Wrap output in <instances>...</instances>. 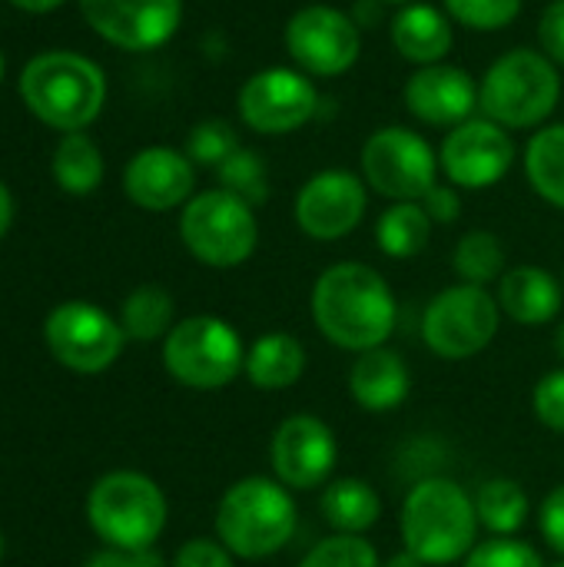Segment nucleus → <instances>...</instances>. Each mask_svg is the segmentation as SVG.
Here are the masks:
<instances>
[{"label": "nucleus", "instance_id": "obj_43", "mask_svg": "<svg viewBox=\"0 0 564 567\" xmlns=\"http://www.w3.org/2000/svg\"><path fill=\"white\" fill-rule=\"evenodd\" d=\"M7 3L17 10H27V13H50V10L63 7L66 0H7Z\"/></svg>", "mask_w": 564, "mask_h": 567}, {"label": "nucleus", "instance_id": "obj_27", "mask_svg": "<svg viewBox=\"0 0 564 567\" xmlns=\"http://www.w3.org/2000/svg\"><path fill=\"white\" fill-rule=\"evenodd\" d=\"M532 512L529 492L515 478H492L475 492V515L492 538H512L525 528Z\"/></svg>", "mask_w": 564, "mask_h": 567}, {"label": "nucleus", "instance_id": "obj_44", "mask_svg": "<svg viewBox=\"0 0 564 567\" xmlns=\"http://www.w3.org/2000/svg\"><path fill=\"white\" fill-rule=\"evenodd\" d=\"M382 567H429L422 558H416L412 551H399V555H392L389 561Z\"/></svg>", "mask_w": 564, "mask_h": 567}, {"label": "nucleus", "instance_id": "obj_32", "mask_svg": "<svg viewBox=\"0 0 564 567\" xmlns=\"http://www.w3.org/2000/svg\"><path fill=\"white\" fill-rule=\"evenodd\" d=\"M239 150V136L233 130L229 120H219V116H209V120H199L189 136H186V156L196 163V166H213L219 169L233 153Z\"/></svg>", "mask_w": 564, "mask_h": 567}, {"label": "nucleus", "instance_id": "obj_29", "mask_svg": "<svg viewBox=\"0 0 564 567\" xmlns=\"http://www.w3.org/2000/svg\"><path fill=\"white\" fill-rule=\"evenodd\" d=\"M173 312L176 302L163 286H136L120 306V326L133 342H156L166 339L170 329L176 326Z\"/></svg>", "mask_w": 564, "mask_h": 567}, {"label": "nucleus", "instance_id": "obj_37", "mask_svg": "<svg viewBox=\"0 0 564 567\" xmlns=\"http://www.w3.org/2000/svg\"><path fill=\"white\" fill-rule=\"evenodd\" d=\"M233 558H236V555H233L223 542L193 538V542H186V545L176 551L173 567H236Z\"/></svg>", "mask_w": 564, "mask_h": 567}, {"label": "nucleus", "instance_id": "obj_42", "mask_svg": "<svg viewBox=\"0 0 564 567\" xmlns=\"http://www.w3.org/2000/svg\"><path fill=\"white\" fill-rule=\"evenodd\" d=\"M10 223H13V196H10L7 183L0 179V239L7 236Z\"/></svg>", "mask_w": 564, "mask_h": 567}, {"label": "nucleus", "instance_id": "obj_35", "mask_svg": "<svg viewBox=\"0 0 564 567\" xmlns=\"http://www.w3.org/2000/svg\"><path fill=\"white\" fill-rule=\"evenodd\" d=\"M465 567H545L542 555L519 538H489L475 545L465 558Z\"/></svg>", "mask_w": 564, "mask_h": 567}, {"label": "nucleus", "instance_id": "obj_49", "mask_svg": "<svg viewBox=\"0 0 564 567\" xmlns=\"http://www.w3.org/2000/svg\"><path fill=\"white\" fill-rule=\"evenodd\" d=\"M552 567H564V561H558V565H552Z\"/></svg>", "mask_w": 564, "mask_h": 567}, {"label": "nucleus", "instance_id": "obj_4", "mask_svg": "<svg viewBox=\"0 0 564 567\" xmlns=\"http://www.w3.org/2000/svg\"><path fill=\"white\" fill-rule=\"evenodd\" d=\"M296 525V498L279 478H239L216 508V538L243 561H263L283 551L293 542Z\"/></svg>", "mask_w": 564, "mask_h": 567}, {"label": "nucleus", "instance_id": "obj_18", "mask_svg": "<svg viewBox=\"0 0 564 567\" xmlns=\"http://www.w3.org/2000/svg\"><path fill=\"white\" fill-rule=\"evenodd\" d=\"M196 163L186 150L173 146H143L130 156L123 169V193L133 206L146 213H170L193 199Z\"/></svg>", "mask_w": 564, "mask_h": 567}, {"label": "nucleus", "instance_id": "obj_41", "mask_svg": "<svg viewBox=\"0 0 564 567\" xmlns=\"http://www.w3.org/2000/svg\"><path fill=\"white\" fill-rule=\"evenodd\" d=\"M422 206H425V213H429V219H432V223H442V226L455 223V219L462 216V196H459V186H452V183H435V186L425 193Z\"/></svg>", "mask_w": 564, "mask_h": 567}, {"label": "nucleus", "instance_id": "obj_47", "mask_svg": "<svg viewBox=\"0 0 564 567\" xmlns=\"http://www.w3.org/2000/svg\"><path fill=\"white\" fill-rule=\"evenodd\" d=\"M382 3H399V7H406V3H412V0H382Z\"/></svg>", "mask_w": 564, "mask_h": 567}, {"label": "nucleus", "instance_id": "obj_15", "mask_svg": "<svg viewBox=\"0 0 564 567\" xmlns=\"http://www.w3.org/2000/svg\"><path fill=\"white\" fill-rule=\"evenodd\" d=\"M369 209V186L352 169H319L296 193V226L316 243L346 239Z\"/></svg>", "mask_w": 564, "mask_h": 567}, {"label": "nucleus", "instance_id": "obj_2", "mask_svg": "<svg viewBox=\"0 0 564 567\" xmlns=\"http://www.w3.org/2000/svg\"><path fill=\"white\" fill-rule=\"evenodd\" d=\"M20 96L43 126L60 133H83L103 113L106 76L83 53L43 50L27 60L20 73Z\"/></svg>", "mask_w": 564, "mask_h": 567}, {"label": "nucleus", "instance_id": "obj_8", "mask_svg": "<svg viewBox=\"0 0 564 567\" xmlns=\"http://www.w3.org/2000/svg\"><path fill=\"white\" fill-rule=\"evenodd\" d=\"M163 365L180 385L216 392L246 369V346L226 319L189 316L163 339Z\"/></svg>", "mask_w": 564, "mask_h": 567}, {"label": "nucleus", "instance_id": "obj_13", "mask_svg": "<svg viewBox=\"0 0 564 567\" xmlns=\"http://www.w3.org/2000/svg\"><path fill=\"white\" fill-rule=\"evenodd\" d=\"M236 110L253 133L289 136L319 113V90L296 66H266L239 86Z\"/></svg>", "mask_w": 564, "mask_h": 567}, {"label": "nucleus", "instance_id": "obj_48", "mask_svg": "<svg viewBox=\"0 0 564 567\" xmlns=\"http://www.w3.org/2000/svg\"><path fill=\"white\" fill-rule=\"evenodd\" d=\"M0 558H3V535H0Z\"/></svg>", "mask_w": 564, "mask_h": 567}, {"label": "nucleus", "instance_id": "obj_21", "mask_svg": "<svg viewBox=\"0 0 564 567\" xmlns=\"http://www.w3.org/2000/svg\"><path fill=\"white\" fill-rule=\"evenodd\" d=\"M412 375L399 352L379 346L369 352H359L349 369V392L359 409L366 412H392L409 399Z\"/></svg>", "mask_w": 564, "mask_h": 567}, {"label": "nucleus", "instance_id": "obj_6", "mask_svg": "<svg viewBox=\"0 0 564 567\" xmlns=\"http://www.w3.org/2000/svg\"><path fill=\"white\" fill-rule=\"evenodd\" d=\"M166 512L163 488L140 472H110L86 495V522L106 548H153Z\"/></svg>", "mask_w": 564, "mask_h": 567}, {"label": "nucleus", "instance_id": "obj_7", "mask_svg": "<svg viewBox=\"0 0 564 567\" xmlns=\"http://www.w3.org/2000/svg\"><path fill=\"white\" fill-rule=\"evenodd\" d=\"M180 239L196 262L236 269L259 246L256 209L223 186L196 193L180 213Z\"/></svg>", "mask_w": 564, "mask_h": 567}, {"label": "nucleus", "instance_id": "obj_20", "mask_svg": "<svg viewBox=\"0 0 564 567\" xmlns=\"http://www.w3.org/2000/svg\"><path fill=\"white\" fill-rule=\"evenodd\" d=\"M452 23L455 20L445 10L412 0L396 10L389 23V37L402 60L416 66H432V63H445V56L452 53V43H455Z\"/></svg>", "mask_w": 564, "mask_h": 567}, {"label": "nucleus", "instance_id": "obj_31", "mask_svg": "<svg viewBox=\"0 0 564 567\" xmlns=\"http://www.w3.org/2000/svg\"><path fill=\"white\" fill-rule=\"evenodd\" d=\"M219 186L236 193L239 199H246L253 209L263 206L269 199V176H266V163L256 150L239 146L219 169Z\"/></svg>", "mask_w": 564, "mask_h": 567}, {"label": "nucleus", "instance_id": "obj_25", "mask_svg": "<svg viewBox=\"0 0 564 567\" xmlns=\"http://www.w3.org/2000/svg\"><path fill=\"white\" fill-rule=\"evenodd\" d=\"M529 186L555 209H564V123L542 126L525 146Z\"/></svg>", "mask_w": 564, "mask_h": 567}, {"label": "nucleus", "instance_id": "obj_17", "mask_svg": "<svg viewBox=\"0 0 564 567\" xmlns=\"http://www.w3.org/2000/svg\"><path fill=\"white\" fill-rule=\"evenodd\" d=\"M273 472L289 492H312L329 485L339 462V442L332 429L316 415H289L269 445Z\"/></svg>", "mask_w": 564, "mask_h": 567}, {"label": "nucleus", "instance_id": "obj_36", "mask_svg": "<svg viewBox=\"0 0 564 567\" xmlns=\"http://www.w3.org/2000/svg\"><path fill=\"white\" fill-rule=\"evenodd\" d=\"M532 409H535V419L552 429V432H562L564 435V369L548 372L535 392H532Z\"/></svg>", "mask_w": 564, "mask_h": 567}, {"label": "nucleus", "instance_id": "obj_34", "mask_svg": "<svg viewBox=\"0 0 564 567\" xmlns=\"http://www.w3.org/2000/svg\"><path fill=\"white\" fill-rule=\"evenodd\" d=\"M299 567H382V561L362 535H332L312 545Z\"/></svg>", "mask_w": 564, "mask_h": 567}, {"label": "nucleus", "instance_id": "obj_1", "mask_svg": "<svg viewBox=\"0 0 564 567\" xmlns=\"http://www.w3.org/2000/svg\"><path fill=\"white\" fill-rule=\"evenodd\" d=\"M309 312L316 329L346 352H369L392 339L399 302L386 276L366 262H336L312 286Z\"/></svg>", "mask_w": 564, "mask_h": 567}, {"label": "nucleus", "instance_id": "obj_3", "mask_svg": "<svg viewBox=\"0 0 564 567\" xmlns=\"http://www.w3.org/2000/svg\"><path fill=\"white\" fill-rule=\"evenodd\" d=\"M406 551L429 567L455 565L479 545L475 498L452 478H422L399 515Z\"/></svg>", "mask_w": 564, "mask_h": 567}, {"label": "nucleus", "instance_id": "obj_39", "mask_svg": "<svg viewBox=\"0 0 564 567\" xmlns=\"http://www.w3.org/2000/svg\"><path fill=\"white\" fill-rule=\"evenodd\" d=\"M539 532L548 542V548H555L564 558V485L548 492V498L539 508Z\"/></svg>", "mask_w": 564, "mask_h": 567}, {"label": "nucleus", "instance_id": "obj_10", "mask_svg": "<svg viewBox=\"0 0 564 567\" xmlns=\"http://www.w3.org/2000/svg\"><path fill=\"white\" fill-rule=\"evenodd\" d=\"M362 179L392 203H422L439 183V153L409 126H382L362 143Z\"/></svg>", "mask_w": 564, "mask_h": 567}, {"label": "nucleus", "instance_id": "obj_16", "mask_svg": "<svg viewBox=\"0 0 564 567\" xmlns=\"http://www.w3.org/2000/svg\"><path fill=\"white\" fill-rule=\"evenodd\" d=\"M86 27L106 43L143 53L163 47L183 23V0H80Z\"/></svg>", "mask_w": 564, "mask_h": 567}, {"label": "nucleus", "instance_id": "obj_22", "mask_svg": "<svg viewBox=\"0 0 564 567\" xmlns=\"http://www.w3.org/2000/svg\"><path fill=\"white\" fill-rule=\"evenodd\" d=\"M499 309L519 326H548L562 312V282L542 266H515L499 279Z\"/></svg>", "mask_w": 564, "mask_h": 567}, {"label": "nucleus", "instance_id": "obj_40", "mask_svg": "<svg viewBox=\"0 0 564 567\" xmlns=\"http://www.w3.org/2000/svg\"><path fill=\"white\" fill-rule=\"evenodd\" d=\"M86 567H170L163 561V555L160 551H153V548H136V551H130V548H103V551H96V555H90L86 558Z\"/></svg>", "mask_w": 564, "mask_h": 567}, {"label": "nucleus", "instance_id": "obj_9", "mask_svg": "<svg viewBox=\"0 0 564 567\" xmlns=\"http://www.w3.org/2000/svg\"><path fill=\"white\" fill-rule=\"evenodd\" d=\"M502 326L499 299L485 286L459 282L442 289L422 319L425 346L445 362H465L492 346Z\"/></svg>", "mask_w": 564, "mask_h": 567}, {"label": "nucleus", "instance_id": "obj_46", "mask_svg": "<svg viewBox=\"0 0 564 567\" xmlns=\"http://www.w3.org/2000/svg\"><path fill=\"white\" fill-rule=\"evenodd\" d=\"M3 73H7V60H3V53H0V83H3Z\"/></svg>", "mask_w": 564, "mask_h": 567}, {"label": "nucleus", "instance_id": "obj_45", "mask_svg": "<svg viewBox=\"0 0 564 567\" xmlns=\"http://www.w3.org/2000/svg\"><path fill=\"white\" fill-rule=\"evenodd\" d=\"M555 352L564 359V322L555 329Z\"/></svg>", "mask_w": 564, "mask_h": 567}, {"label": "nucleus", "instance_id": "obj_19", "mask_svg": "<svg viewBox=\"0 0 564 567\" xmlns=\"http://www.w3.org/2000/svg\"><path fill=\"white\" fill-rule=\"evenodd\" d=\"M409 113L425 126L452 130L475 116L479 110V80L455 63L419 66L402 90Z\"/></svg>", "mask_w": 564, "mask_h": 567}, {"label": "nucleus", "instance_id": "obj_30", "mask_svg": "<svg viewBox=\"0 0 564 567\" xmlns=\"http://www.w3.org/2000/svg\"><path fill=\"white\" fill-rule=\"evenodd\" d=\"M452 269L462 276V282L489 286L505 276V246L489 229H472L459 239L452 252Z\"/></svg>", "mask_w": 564, "mask_h": 567}, {"label": "nucleus", "instance_id": "obj_38", "mask_svg": "<svg viewBox=\"0 0 564 567\" xmlns=\"http://www.w3.org/2000/svg\"><path fill=\"white\" fill-rule=\"evenodd\" d=\"M539 50L564 66V0H552L539 17Z\"/></svg>", "mask_w": 564, "mask_h": 567}, {"label": "nucleus", "instance_id": "obj_28", "mask_svg": "<svg viewBox=\"0 0 564 567\" xmlns=\"http://www.w3.org/2000/svg\"><path fill=\"white\" fill-rule=\"evenodd\" d=\"M432 239V219L422 203H392L376 223V243L389 259H416Z\"/></svg>", "mask_w": 564, "mask_h": 567}, {"label": "nucleus", "instance_id": "obj_33", "mask_svg": "<svg viewBox=\"0 0 564 567\" xmlns=\"http://www.w3.org/2000/svg\"><path fill=\"white\" fill-rule=\"evenodd\" d=\"M445 13L462 23L465 30H479V33H499L509 23L519 20L525 0H442Z\"/></svg>", "mask_w": 564, "mask_h": 567}, {"label": "nucleus", "instance_id": "obj_26", "mask_svg": "<svg viewBox=\"0 0 564 567\" xmlns=\"http://www.w3.org/2000/svg\"><path fill=\"white\" fill-rule=\"evenodd\" d=\"M103 153L86 133H63L53 150V179L70 196H90L103 183Z\"/></svg>", "mask_w": 564, "mask_h": 567}, {"label": "nucleus", "instance_id": "obj_24", "mask_svg": "<svg viewBox=\"0 0 564 567\" xmlns=\"http://www.w3.org/2000/svg\"><path fill=\"white\" fill-rule=\"evenodd\" d=\"M319 512L329 522V528L336 535H366L379 515H382V502L376 495V488L362 478H336L322 488L319 498Z\"/></svg>", "mask_w": 564, "mask_h": 567}, {"label": "nucleus", "instance_id": "obj_23", "mask_svg": "<svg viewBox=\"0 0 564 567\" xmlns=\"http://www.w3.org/2000/svg\"><path fill=\"white\" fill-rule=\"evenodd\" d=\"M243 372L259 392H286L306 372V349L289 332H266L246 349Z\"/></svg>", "mask_w": 564, "mask_h": 567}, {"label": "nucleus", "instance_id": "obj_14", "mask_svg": "<svg viewBox=\"0 0 564 567\" xmlns=\"http://www.w3.org/2000/svg\"><path fill=\"white\" fill-rule=\"evenodd\" d=\"M515 163V140L489 116L452 126L439 146V169L459 189H492Z\"/></svg>", "mask_w": 564, "mask_h": 567}, {"label": "nucleus", "instance_id": "obj_12", "mask_svg": "<svg viewBox=\"0 0 564 567\" xmlns=\"http://www.w3.org/2000/svg\"><path fill=\"white\" fill-rule=\"evenodd\" d=\"M283 43L296 70L329 80L356 66L362 53V30L352 13L329 3H309L289 17Z\"/></svg>", "mask_w": 564, "mask_h": 567}, {"label": "nucleus", "instance_id": "obj_11", "mask_svg": "<svg viewBox=\"0 0 564 567\" xmlns=\"http://www.w3.org/2000/svg\"><path fill=\"white\" fill-rule=\"evenodd\" d=\"M43 339L50 355L76 372V375H96L106 372L126 342V332L120 319H113L106 309L86 302V299H70L60 302L47 322H43Z\"/></svg>", "mask_w": 564, "mask_h": 567}, {"label": "nucleus", "instance_id": "obj_5", "mask_svg": "<svg viewBox=\"0 0 564 567\" xmlns=\"http://www.w3.org/2000/svg\"><path fill=\"white\" fill-rule=\"evenodd\" d=\"M562 103V73L542 50L502 53L479 83V110L505 130L542 126Z\"/></svg>", "mask_w": 564, "mask_h": 567}]
</instances>
